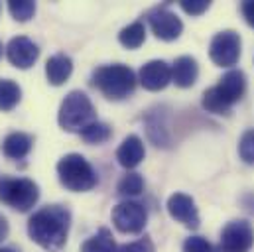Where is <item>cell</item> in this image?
<instances>
[{
    "instance_id": "obj_8",
    "label": "cell",
    "mask_w": 254,
    "mask_h": 252,
    "mask_svg": "<svg viewBox=\"0 0 254 252\" xmlns=\"http://www.w3.org/2000/svg\"><path fill=\"white\" fill-rule=\"evenodd\" d=\"M254 245V229L247 219H235L221 233L223 252H249Z\"/></svg>"
},
{
    "instance_id": "obj_3",
    "label": "cell",
    "mask_w": 254,
    "mask_h": 252,
    "mask_svg": "<svg viewBox=\"0 0 254 252\" xmlns=\"http://www.w3.org/2000/svg\"><path fill=\"white\" fill-rule=\"evenodd\" d=\"M136 73L123 63L101 65L93 71V85L111 101H123L136 89Z\"/></svg>"
},
{
    "instance_id": "obj_7",
    "label": "cell",
    "mask_w": 254,
    "mask_h": 252,
    "mask_svg": "<svg viewBox=\"0 0 254 252\" xmlns=\"http://www.w3.org/2000/svg\"><path fill=\"white\" fill-rule=\"evenodd\" d=\"M243 40L235 30H223L213 36L209 44V58L219 67H233L241 60Z\"/></svg>"
},
{
    "instance_id": "obj_15",
    "label": "cell",
    "mask_w": 254,
    "mask_h": 252,
    "mask_svg": "<svg viewBox=\"0 0 254 252\" xmlns=\"http://www.w3.org/2000/svg\"><path fill=\"white\" fill-rule=\"evenodd\" d=\"M197 77H199V65L197 60L191 56H182L172 65V81L182 89L193 87Z\"/></svg>"
},
{
    "instance_id": "obj_16",
    "label": "cell",
    "mask_w": 254,
    "mask_h": 252,
    "mask_svg": "<svg viewBox=\"0 0 254 252\" xmlns=\"http://www.w3.org/2000/svg\"><path fill=\"white\" fill-rule=\"evenodd\" d=\"M34 146V138L26 132H12L2 142V154L10 160H22L30 154Z\"/></svg>"
},
{
    "instance_id": "obj_30",
    "label": "cell",
    "mask_w": 254,
    "mask_h": 252,
    "mask_svg": "<svg viewBox=\"0 0 254 252\" xmlns=\"http://www.w3.org/2000/svg\"><path fill=\"white\" fill-rule=\"evenodd\" d=\"M0 252H16L14 249H0Z\"/></svg>"
},
{
    "instance_id": "obj_2",
    "label": "cell",
    "mask_w": 254,
    "mask_h": 252,
    "mask_svg": "<svg viewBox=\"0 0 254 252\" xmlns=\"http://www.w3.org/2000/svg\"><path fill=\"white\" fill-rule=\"evenodd\" d=\"M247 93V75L241 69L227 71L215 87H209L203 93L201 105L211 115H229L231 109Z\"/></svg>"
},
{
    "instance_id": "obj_29",
    "label": "cell",
    "mask_w": 254,
    "mask_h": 252,
    "mask_svg": "<svg viewBox=\"0 0 254 252\" xmlns=\"http://www.w3.org/2000/svg\"><path fill=\"white\" fill-rule=\"evenodd\" d=\"M6 237H8V223H6L4 217H0V243H2Z\"/></svg>"
},
{
    "instance_id": "obj_24",
    "label": "cell",
    "mask_w": 254,
    "mask_h": 252,
    "mask_svg": "<svg viewBox=\"0 0 254 252\" xmlns=\"http://www.w3.org/2000/svg\"><path fill=\"white\" fill-rule=\"evenodd\" d=\"M239 156L245 164L254 166V128H249L243 132L239 140Z\"/></svg>"
},
{
    "instance_id": "obj_6",
    "label": "cell",
    "mask_w": 254,
    "mask_h": 252,
    "mask_svg": "<svg viewBox=\"0 0 254 252\" xmlns=\"http://www.w3.org/2000/svg\"><path fill=\"white\" fill-rule=\"evenodd\" d=\"M40 199V188L28 178H4L0 182V201L20 213L30 211Z\"/></svg>"
},
{
    "instance_id": "obj_21",
    "label": "cell",
    "mask_w": 254,
    "mask_h": 252,
    "mask_svg": "<svg viewBox=\"0 0 254 252\" xmlns=\"http://www.w3.org/2000/svg\"><path fill=\"white\" fill-rule=\"evenodd\" d=\"M111 134H113L111 126L107 123H101V121H95L93 125H89L87 128H83L79 132L81 140L87 142V144H103V142H107L111 138Z\"/></svg>"
},
{
    "instance_id": "obj_22",
    "label": "cell",
    "mask_w": 254,
    "mask_h": 252,
    "mask_svg": "<svg viewBox=\"0 0 254 252\" xmlns=\"http://www.w3.org/2000/svg\"><path fill=\"white\" fill-rule=\"evenodd\" d=\"M119 195L123 197H134V195H140L142 189H144V180L140 174L132 172V174H127L121 182H119Z\"/></svg>"
},
{
    "instance_id": "obj_13",
    "label": "cell",
    "mask_w": 254,
    "mask_h": 252,
    "mask_svg": "<svg viewBox=\"0 0 254 252\" xmlns=\"http://www.w3.org/2000/svg\"><path fill=\"white\" fill-rule=\"evenodd\" d=\"M138 77L146 91H162L172 83V67L164 60H152L140 67Z\"/></svg>"
},
{
    "instance_id": "obj_10",
    "label": "cell",
    "mask_w": 254,
    "mask_h": 252,
    "mask_svg": "<svg viewBox=\"0 0 254 252\" xmlns=\"http://www.w3.org/2000/svg\"><path fill=\"white\" fill-rule=\"evenodd\" d=\"M146 20L154 32V36L158 40H164V42H174L182 36L184 32V22L180 20V16L168 8H154L146 14Z\"/></svg>"
},
{
    "instance_id": "obj_27",
    "label": "cell",
    "mask_w": 254,
    "mask_h": 252,
    "mask_svg": "<svg viewBox=\"0 0 254 252\" xmlns=\"http://www.w3.org/2000/svg\"><path fill=\"white\" fill-rule=\"evenodd\" d=\"M180 6H182V10L188 12L190 16H201L203 12L209 10L211 2H207V0H182Z\"/></svg>"
},
{
    "instance_id": "obj_18",
    "label": "cell",
    "mask_w": 254,
    "mask_h": 252,
    "mask_svg": "<svg viewBox=\"0 0 254 252\" xmlns=\"http://www.w3.org/2000/svg\"><path fill=\"white\" fill-rule=\"evenodd\" d=\"M117 243L115 237L109 229H99L91 239H87L81 245V252H117Z\"/></svg>"
},
{
    "instance_id": "obj_11",
    "label": "cell",
    "mask_w": 254,
    "mask_h": 252,
    "mask_svg": "<svg viewBox=\"0 0 254 252\" xmlns=\"http://www.w3.org/2000/svg\"><path fill=\"white\" fill-rule=\"evenodd\" d=\"M168 213L174 221L182 223L188 229H199L201 219H199V211L195 207L193 197H190L188 193H174L168 199Z\"/></svg>"
},
{
    "instance_id": "obj_20",
    "label": "cell",
    "mask_w": 254,
    "mask_h": 252,
    "mask_svg": "<svg viewBox=\"0 0 254 252\" xmlns=\"http://www.w3.org/2000/svg\"><path fill=\"white\" fill-rule=\"evenodd\" d=\"M22 99V89L12 79H0V111L10 113Z\"/></svg>"
},
{
    "instance_id": "obj_14",
    "label": "cell",
    "mask_w": 254,
    "mask_h": 252,
    "mask_svg": "<svg viewBox=\"0 0 254 252\" xmlns=\"http://www.w3.org/2000/svg\"><path fill=\"white\" fill-rule=\"evenodd\" d=\"M144 156H146L144 142H142L140 136H136V134L127 136V138L123 140V144L119 146V150H117V160H119V164H121L123 168H127V170H132V168L140 166L142 160H144Z\"/></svg>"
},
{
    "instance_id": "obj_17",
    "label": "cell",
    "mask_w": 254,
    "mask_h": 252,
    "mask_svg": "<svg viewBox=\"0 0 254 252\" xmlns=\"http://www.w3.org/2000/svg\"><path fill=\"white\" fill-rule=\"evenodd\" d=\"M71 73H73V62L65 54H56L46 63V77H48L50 85H54V87L64 85L71 77Z\"/></svg>"
},
{
    "instance_id": "obj_25",
    "label": "cell",
    "mask_w": 254,
    "mask_h": 252,
    "mask_svg": "<svg viewBox=\"0 0 254 252\" xmlns=\"http://www.w3.org/2000/svg\"><path fill=\"white\" fill-rule=\"evenodd\" d=\"M182 251L184 252H215V249L211 247V243H209L205 237L193 235V237H188V239H186Z\"/></svg>"
},
{
    "instance_id": "obj_28",
    "label": "cell",
    "mask_w": 254,
    "mask_h": 252,
    "mask_svg": "<svg viewBox=\"0 0 254 252\" xmlns=\"http://www.w3.org/2000/svg\"><path fill=\"white\" fill-rule=\"evenodd\" d=\"M241 12H243V16H245V20H247V24L254 28V0H247V2H243L241 4Z\"/></svg>"
},
{
    "instance_id": "obj_12",
    "label": "cell",
    "mask_w": 254,
    "mask_h": 252,
    "mask_svg": "<svg viewBox=\"0 0 254 252\" xmlns=\"http://www.w3.org/2000/svg\"><path fill=\"white\" fill-rule=\"evenodd\" d=\"M6 58L18 69H30L40 58V48L26 36H16L6 46Z\"/></svg>"
},
{
    "instance_id": "obj_23",
    "label": "cell",
    "mask_w": 254,
    "mask_h": 252,
    "mask_svg": "<svg viewBox=\"0 0 254 252\" xmlns=\"http://www.w3.org/2000/svg\"><path fill=\"white\" fill-rule=\"evenodd\" d=\"M8 10H10L14 20L28 22L36 14V4L30 0H12V2H8Z\"/></svg>"
},
{
    "instance_id": "obj_4",
    "label": "cell",
    "mask_w": 254,
    "mask_h": 252,
    "mask_svg": "<svg viewBox=\"0 0 254 252\" xmlns=\"http://www.w3.org/2000/svg\"><path fill=\"white\" fill-rule=\"evenodd\" d=\"M97 121V111L83 91H71L67 93L60 107L58 123L67 132H81L83 128L93 125Z\"/></svg>"
},
{
    "instance_id": "obj_1",
    "label": "cell",
    "mask_w": 254,
    "mask_h": 252,
    "mask_svg": "<svg viewBox=\"0 0 254 252\" xmlns=\"http://www.w3.org/2000/svg\"><path fill=\"white\" fill-rule=\"evenodd\" d=\"M71 213L64 205H46L28 221L30 239L50 252L62 251L69 237Z\"/></svg>"
},
{
    "instance_id": "obj_31",
    "label": "cell",
    "mask_w": 254,
    "mask_h": 252,
    "mask_svg": "<svg viewBox=\"0 0 254 252\" xmlns=\"http://www.w3.org/2000/svg\"><path fill=\"white\" fill-rule=\"evenodd\" d=\"M0 58H2V44H0Z\"/></svg>"
},
{
    "instance_id": "obj_9",
    "label": "cell",
    "mask_w": 254,
    "mask_h": 252,
    "mask_svg": "<svg viewBox=\"0 0 254 252\" xmlns=\"http://www.w3.org/2000/svg\"><path fill=\"white\" fill-rule=\"evenodd\" d=\"M148 213L144 205L136 201H123L113 209V223L125 235H138L144 231Z\"/></svg>"
},
{
    "instance_id": "obj_26",
    "label": "cell",
    "mask_w": 254,
    "mask_h": 252,
    "mask_svg": "<svg viewBox=\"0 0 254 252\" xmlns=\"http://www.w3.org/2000/svg\"><path fill=\"white\" fill-rule=\"evenodd\" d=\"M154 243L148 239V237H144V239H138V241H134V243H128V245H123V247H119L117 252H154Z\"/></svg>"
},
{
    "instance_id": "obj_5",
    "label": "cell",
    "mask_w": 254,
    "mask_h": 252,
    "mask_svg": "<svg viewBox=\"0 0 254 252\" xmlns=\"http://www.w3.org/2000/svg\"><path fill=\"white\" fill-rule=\"evenodd\" d=\"M58 178L65 189L75 193L91 191L99 182L93 166L81 154H67L58 162Z\"/></svg>"
},
{
    "instance_id": "obj_19",
    "label": "cell",
    "mask_w": 254,
    "mask_h": 252,
    "mask_svg": "<svg viewBox=\"0 0 254 252\" xmlns=\"http://www.w3.org/2000/svg\"><path fill=\"white\" fill-rule=\"evenodd\" d=\"M119 42L127 48V50H138L144 42H146V26L144 22H132L127 28L121 30L119 34Z\"/></svg>"
}]
</instances>
